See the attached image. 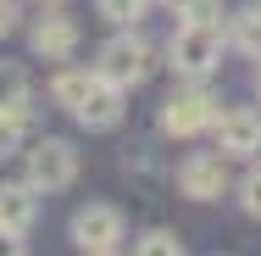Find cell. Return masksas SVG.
<instances>
[{
    "mask_svg": "<svg viewBox=\"0 0 261 256\" xmlns=\"http://www.w3.org/2000/svg\"><path fill=\"white\" fill-rule=\"evenodd\" d=\"M239 206H245V212L261 223V161L245 173V178H239Z\"/></svg>",
    "mask_w": 261,
    "mask_h": 256,
    "instance_id": "cell-16",
    "label": "cell"
},
{
    "mask_svg": "<svg viewBox=\"0 0 261 256\" xmlns=\"http://www.w3.org/2000/svg\"><path fill=\"white\" fill-rule=\"evenodd\" d=\"M217 123V95H211L200 78H189V84H178L167 106H161V134H178V139H189V134H200Z\"/></svg>",
    "mask_w": 261,
    "mask_h": 256,
    "instance_id": "cell-3",
    "label": "cell"
},
{
    "mask_svg": "<svg viewBox=\"0 0 261 256\" xmlns=\"http://www.w3.org/2000/svg\"><path fill=\"white\" fill-rule=\"evenodd\" d=\"M34 56H45V61H67V56L78 51V22L61 11V6H50L45 17H34Z\"/></svg>",
    "mask_w": 261,
    "mask_h": 256,
    "instance_id": "cell-8",
    "label": "cell"
},
{
    "mask_svg": "<svg viewBox=\"0 0 261 256\" xmlns=\"http://www.w3.org/2000/svg\"><path fill=\"white\" fill-rule=\"evenodd\" d=\"M72 117H78L84 128H117V123H122V89H111V84H100V89H95L89 101L78 106Z\"/></svg>",
    "mask_w": 261,
    "mask_h": 256,
    "instance_id": "cell-11",
    "label": "cell"
},
{
    "mask_svg": "<svg viewBox=\"0 0 261 256\" xmlns=\"http://www.w3.org/2000/svg\"><path fill=\"white\" fill-rule=\"evenodd\" d=\"M72 240H78V251L84 256H106L117 251V240H122V212L117 206H84L78 217H72Z\"/></svg>",
    "mask_w": 261,
    "mask_h": 256,
    "instance_id": "cell-6",
    "label": "cell"
},
{
    "mask_svg": "<svg viewBox=\"0 0 261 256\" xmlns=\"http://www.w3.org/2000/svg\"><path fill=\"white\" fill-rule=\"evenodd\" d=\"M95 78L128 95L134 84H145V78H150V45H145L134 28L111 34V39L100 45V56H95Z\"/></svg>",
    "mask_w": 261,
    "mask_h": 256,
    "instance_id": "cell-2",
    "label": "cell"
},
{
    "mask_svg": "<svg viewBox=\"0 0 261 256\" xmlns=\"http://www.w3.org/2000/svg\"><path fill=\"white\" fill-rule=\"evenodd\" d=\"M106 256H117V251H106Z\"/></svg>",
    "mask_w": 261,
    "mask_h": 256,
    "instance_id": "cell-22",
    "label": "cell"
},
{
    "mask_svg": "<svg viewBox=\"0 0 261 256\" xmlns=\"http://www.w3.org/2000/svg\"><path fill=\"white\" fill-rule=\"evenodd\" d=\"M256 95H261V67H256Z\"/></svg>",
    "mask_w": 261,
    "mask_h": 256,
    "instance_id": "cell-21",
    "label": "cell"
},
{
    "mask_svg": "<svg viewBox=\"0 0 261 256\" xmlns=\"http://www.w3.org/2000/svg\"><path fill=\"white\" fill-rule=\"evenodd\" d=\"M134 256H184V240L172 228H150V234L134 240Z\"/></svg>",
    "mask_w": 261,
    "mask_h": 256,
    "instance_id": "cell-13",
    "label": "cell"
},
{
    "mask_svg": "<svg viewBox=\"0 0 261 256\" xmlns=\"http://www.w3.org/2000/svg\"><path fill=\"white\" fill-rule=\"evenodd\" d=\"M34 217H39V190H34L28 178H22V184H0V228L28 234Z\"/></svg>",
    "mask_w": 261,
    "mask_h": 256,
    "instance_id": "cell-9",
    "label": "cell"
},
{
    "mask_svg": "<svg viewBox=\"0 0 261 256\" xmlns=\"http://www.w3.org/2000/svg\"><path fill=\"white\" fill-rule=\"evenodd\" d=\"M145 6H150V0H95V11H100L106 22H117V28H134V22L145 17Z\"/></svg>",
    "mask_w": 261,
    "mask_h": 256,
    "instance_id": "cell-15",
    "label": "cell"
},
{
    "mask_svg": "<svg viewBox=\"0 0 261 256\" xmlns=\"http://www.w3.org/2000/svg\"><path fill=\"white\" fill-rule=\"evenodd\" d=\"M0 256H28V245H22V234L0 228Z\"/></svg>",
    "mask_w": 261,
    "mask_h": 256,
    "instance_id": "cell-18",
    "label": "cell"
},
{
    "mask_svg": "<svg viewBox=\"0 0 261 256\" xmlns=\"http://www.w3.org/2000/svg\"><path fill=\"white\" fill-rule=\"evenodd\" d=\"M178 22H222L217 11H222V0H161Z\"/></svg>",
    "mask_w": 261,
    "mask_h": 256,
    "instance_id": "cell-14",
    "label": "cell"
},
{
    "mask_svg": "<svg viewBox=\"0 0 261 256\" xmlns=\"http://www.w3.org/2000/svg\"><path fill=\"white\" fill-rule=\"evenodd\" d=\"M39 6H45V11H50V6H67V0H39Z\"/></svg>",
    "mask_w": 261,
    "mask_h": 256,
    "instance_id": "cell-20",
    "label": "cell"
},
{
    "mask_svg": "<svg viewBox=\"0 0 261 256\" xmlns=\"http://www.w3.org/2000/svg\"><path fill=\"white\" fill-rule=\"evenodd\" d=\"M178 190H184L189 201H217V195L228 190V156H217V151L189 156V161L178 167Z\"/></svg>",
    "mask_w": 261,
    "mask_h": 256,
    "instance_id": "cell-7",
    "label": "cell"
},
{
    "mask_svg": "<svg viewBox=\"0 0 261 256\" xmlns=\"http://www.w3.org/2000/svg\"><path fill=\"white\" fill-rule=\"evenodd\" d=\"M228 45L245 51V56H261V0H250V6L233 11V22H228Z\"/></svg>",
    "mask_w": 261,
    "mask_h": 256,
    "instance_id": "cell-12",
    "label": "cell"
},
{
    "mask_svg": "<svg viewBox=\"0 0 261 256\" xmlns=\"http://www.w3.org/2000/svg\"><path fill=\"white\" fill-rule=\"evenodd\" d=\"M17 139H22V123H11V117H0V156L11 151Z\"/></svg>",
    "mask_w": 261,
    "mask_h": 256,
    "instance_id": "cell-17",
    "label": "cell"
},
{
    "mask_svg": "<svg viewBox=\"0 0 261 256\" xmlns=\"http://www.w3.org/2000/svg\"><path fill=\"white\" fill-rule=\"evenodd\" d=\"M222 22H178L172 39H167V56H172V73L178 78H206L211 67L222 61Z\"/></svg>",
    "mask_w": 261,
    "mask_h": 256,
    "instance_id": "cell-1",
    "label": "cell"
},
{
    "mask_svg": "<svg viewBox=\"0 0 261 256\" xmlns=\"http://www.w3.org/2000/svg\"><path fill=\"white\" fill-rule=\"evenodd\" d=\"M211 134H217V156H228V161L256 156L261 151V111L256 106H228V111H217Z\"/></svg>",
    "mask_w": 261,
    "mask_h": 256,
    "instance_id": "cell-5",
    "label": "cell"
},
{
    "mask_svg": "<svg viewBox=\"0 0 261 256\" xmlns=\"http://www.w3.org/2000/svg\"><path fill=\"white\" fill-rule=\"evenodd\" d=\"M100 89V78H95V67H67V73H56V84H50V101L61 106V111H78V106L89 101Z\"/></svg>",
    "mask_w": 261,
    "mask_h": 256,
    "instance_id": "cell-10",
    "label": "cell"
},
{
    "mask_svg": "<svg viewBox=\"0 0 261 256\" xmlns=\"http://www.w3.org/2000/svg\"><path fill=\"white\" fill-rule=\"evenodd\" d=\"M17 28V0H0V39Z\"/></svg>",
    "mask_w": 261,
    "mask_h": 256,
    "instance_id": "cell-19",
    "label": "cell"
},
{
    "mask_svg": "<svg viewBox=\"0 0 261 256\" xmlns=\"http://www.w3.org/2000/svg\"><path fill=\"white\" fill-rule=\"evenodd\" d=\"M72 178H78V151H72L67 139H34V145H28V184H34L39 195L67 190Z\"/></svg>",
    "mask_w": 261,
    "mask_h": 256,
    "instance_id": "cell-4",
    "label": "cell"
}]
</instances>
